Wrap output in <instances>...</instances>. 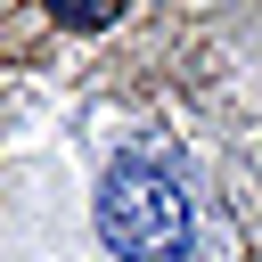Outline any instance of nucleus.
Instances as JSON below:
<instances>
[{
    "mask_svg": "<svg viewBox=\"0 0 262 262\" xmlns=\"http://www.w3.org/2000/svg\"><path fill=\"white\" fill-rule=\"evenodd\" d=\"M98 229L123 262H188V196L172 188V172H156L139 156H123L106 172Z\"/></svg>",
    "mask_w": 262,
    "mask_h": 262,
    "instance_id": "f257e3e1",
    "label": "nucleus"
}]
</instances>
